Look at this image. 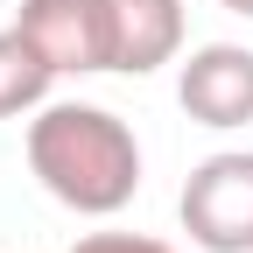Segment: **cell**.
<instances>
[{"instance_id": "obj_4", "label": "cell", "mask_w": 253, "mask_h": 253, "mask_svg": "<svg viewBox=\"0 0 253 253\" xmlns=\"http://www.w3.org/2000/svg\"><path fill=\"white\" fill-rule=\"evenodd\" d=\"M14 28L56 63V78L113 71V21H106V0H21Z\"/></svg>"}, {"instance_id": "obj_3", "label": "cell", "mask_w": 253, "mask_h": 253, "mask_svg": "<svg viewBox=\"0 0 253 253\" xmlns=\"http://www.w3.org/2000/svg\"><path fill=\"white\" fill-rule=\"evenodd\" d=\"M176 106L211 134L253 126V49L246 42H197L176 71Z\"/></svg>"}, {"instance_id": "obj_1", "label": "cell", "mask_w": 253, "mask_h": 253, "mask_svg": "<svg viewBox=\"0 0 253 253\" xmlns=\"http://www.w3.org/2000/svg\"><path fill=\"white\" fill-rule=\"evenodd\" d=\"M28 169L63 211L113 218L141 190V141L91 99H49L42 113H28Z\"/></svg>"}, {"instance_id": "obj_5", "label": "cell", "mask_w": 253, "mask_h": 253, "mask_svg": "<svg viewBox=\"0 0 253 253\" xmlns=\"http://www.w3.org/2000/svg\"><path fill=\"white\" fill-rule=\"evenodd\" d=\"M106 21L120 78H155L162 63H183V0H106Z\"/></svg>"}, {"instance_id": "obj_2", "label": "cell", "mask_w": 253, "mask_h": 253, "mask_svg": "<svg viewBox=\"0 0 253 253\" xmlns=\"http://www.w3.org/2000/svg\"><path fill=\"white\" fill-rule=\"evenodd\" d=\"M176 218H183L190 246H204V253H253V155L246 148L204 155L176 197Z\"/></svg>"}, {"instance_id": "obj_8", "label": "cell", "mask_w": 253, "mask_h": 253, "mask_svg": "<svg viewBox=\"0 0 253 253\" xmlns=\"http://www.w3.org/2000/svg\"><path fill=\"white\" fill-rule=\"evenodd\" d=\"M218 7H225V14H246V21H253V0H218Z\"/></svg>"}, {"instance_id": "obj_6", "label": "cell", "mask_w": 253, "mask_h": 253, "mask_svg": "<svg viewBox=\"0 0 253 253\" xmlns=\"http://www.w3.org/2000/svg\"><path fill=\"white\" fill-rule=\"evenodd\" d=\"M56 63L21 36V28H0V120H28L49 106Z\"/></svg>"}, {"instance_id": "obj_7", "label": "cell", "mask_w": 253, "mask_h": 253, "mask_svg": "<svg viewBox=\"0 0 253 253\" xmlns=\"http://www.w3.org/2000/svg\"><path fill=\"white\" fill-rule=\"evenodd\" d=\"M71 253H176L169 239H148V232H84Z\"/></svg>"}]
</instances>
